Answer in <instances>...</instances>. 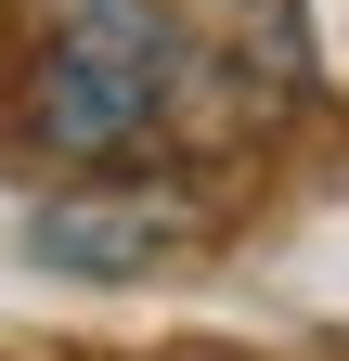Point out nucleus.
I'll list each match as a JSON object with an SVG mask.
<instances>
[{"instance_id":"nucleus-1","label":"nucleus","mask_w":349,"mask_h":361,"mask_svg":"<svg viewBox=\"0 0 349 361\" xmlns=\"http://www.w3.org/2000/svg\"><path fill=\"white\" fill-rule=\"evenodd\" d=\"M207 39L168 0H39V39L13 65V129L78 180L155 168L207 104Z\"/></svg>"},{"instance_id":"nucleus-2","label":"nucleus","mask_w":349,"mask_h":361,"mask_svg":"<svg viewBox=\"0 0 349 361\" xmlns=\"http://www.w3.org/2000/svg\"><path fill=\"white\" fill-rule=\"evenodd\" d=\"M26 245L52 258V271L129 284V271H168V258H194V245H207V207H194V194H168L155 168H129V180H78V194H52V207L26 219Z\"/></svg>"}]
</instances>
